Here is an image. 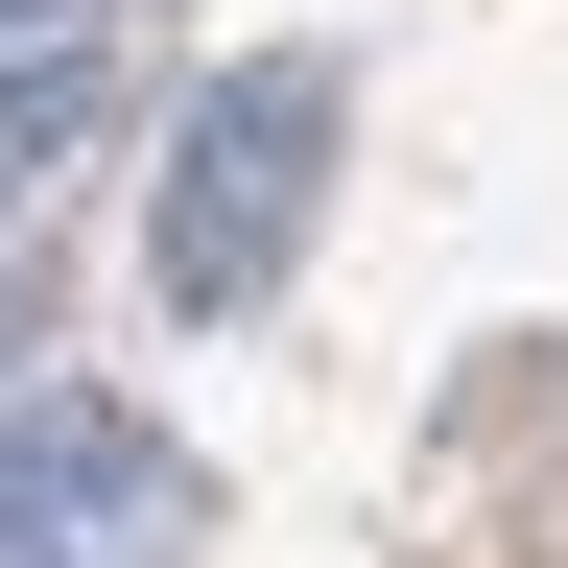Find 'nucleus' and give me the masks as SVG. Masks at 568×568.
<instances>
[{
  "mask_svg": "<svg viewBox=\"0 0 568 568\" xmlns=\"http://www.w3.org/2000/svg\"><path fill=\"white\" fill-rule=\"evenodd\" d=\"M332 119H355V71H332V48H237V71L166 119V190H142V284H166L190 332H237L261 284L308 261V213H332Z\"/></svg>",
  "mask_w": 568,
  "mask_h": 568,
  "instance_id": "nucleus-1",
  "label": "nucleus"
},
{
  "mask_svg": "<svg viewBox=\"0 0 568 568\" xmlns=\"http://www.w3.org/2000/svg\"><path fill=\"white\" fill-rule=\"evenodd\" d=\"M190 545H213V497L142 403H71V379L0 403V568H190Z\"/></svg>",
  "mask_w": 568,
  "mask_h": 568,
  "instance_id": "nucleus-2",
  "label": "nucleus"
},
{
  "mask_svg": "<svg viewBox=\"0 0 568 568\" xmlns=\"http://www.w3.org/2000/svg\"><path fill=\"white\" fill-rule=\"evenodd\" d=\"M142 24H166V0H0V166H71V142L142 95Z\"/></svg>",
  "mask_w": 568,
  "mask_h": 568,
  "instance_id": "nucleus-3",
  "label": "nucleus"
},
{
  "mask_svg": "<svg viewBox=\"0 0 568 568\" xmlns=\"http://www.w3.org/2000/svg\"><path fill=\"white\" fill-rule=\"evenodd\" d=\"M24 355H48V190L0 166V379H24Z\"/></svg>",
  "mask_w": 568,
  "mask_h": 568,
  "instance_id": "nucleus-4",
  "label": "nucleus"
}]
</instances>
